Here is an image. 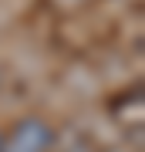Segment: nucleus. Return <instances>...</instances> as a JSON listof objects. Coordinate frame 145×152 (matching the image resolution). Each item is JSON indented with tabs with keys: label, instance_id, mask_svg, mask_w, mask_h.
Instances as JSON below:
<instances>
[{
	"label": "nucleus",
	"instance_id": "f257e3e1",
	"mask_svg": "<svg viewBox=\"0 0 145 152\" xmlns=\"http://www.w3.org/2000/svg\"><path fill=\"white\" fill-rule=\"evenodd\" d=\"M54 145V129L44 118H24L0 142V152H47Z\"/></svg>",
	"mask_w": 145,
	"mask_h": 152
},
{
	"label": "nucleus",
	"instance_id": "f03ea898",
	"mask_svg": "<svg viewBox=\"0 0 145 152\" xmlns=\"http://www.w3.org/2000/svg\"><path fill=\"white\" fill-rule=\"evenodd\" d=\"M0 142H4V132H0Z\"/></svg>",
	"mask_w": 145,
	"mask_h": 152
}]
</instances>
